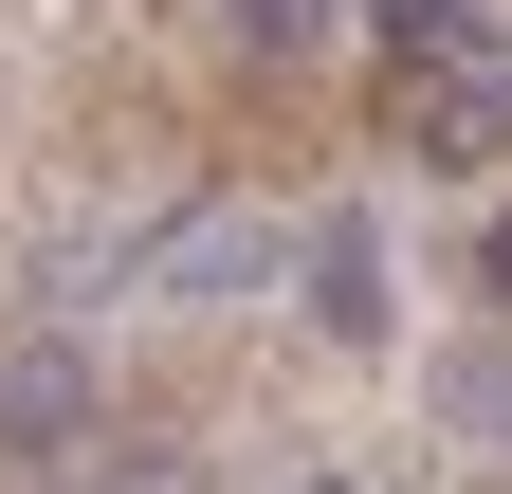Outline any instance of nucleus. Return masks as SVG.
Masks as SVG:
<instances>
[{
	"instance_id": "1",
	"label": "nucleus",
	"mask_w": 512,
	"mask_h": 494,
	"mask_svg": "<svg viewBox=\"0 0 512 494\" xmlns=\"http://www.w3.org/2000/svg\"><path fill=\"white\" fill-rule=\"evenodd\" d=\"M384 129H403V165H439V183H494V165H512V74H458V92H384Z\"/></svg>"
},
{
	"instance_id": "2",
	"label": "nucleus",
	"mask_w": 512,
	"mask_h": 494,
	"mask_svg": "<svg viewBox=\"0 0 512 494\" xmlns=\"http://www.w3.org/2000/svg\"><path fill=\"white\" fill-rule=\"evenodd\" d=\"M384 37V92H458V74H512L494 55V0H366Z\"/></svg>"
},
{
	"instance_id": "3",
	"label": "nucleus",
	"mask_w": 512,
	"mask_h": 494,
	"mask_svg": "<svg viewBox=\"0 0 512 494\" xmlns=\"http://www.w3.org/2000/svg\"><path fill=\"white\" fill-rule=\"evenodd\" d=\"M311 330H330V348H384V330H403V293H384V220H366V202L311 220Z\"/></svg>"
},
{
	"instance_id": "4",
	"label": "nucleus",
	"mask_w": 512,
	"mask_h": 494,
	"mask_svg": "<svg viewBox=\"0 0 512 494\" xmlns=\"http://www.w3.org/2000/svg\"><path fill=\"white\" fill-rule=\"evenodd\" d=\"M74 421H92V366L74 348H19V366H0V458H55Z\"/></svg>"
},
{
	"instance_id": "5",
	"label": "nucleus",
	"mask_w": 512,
	"mask_h": 494,
	"mask_svg": "<svg viewBox=\"0 0 512 494\" xmlns=\"http://www.w3.org/2000/svg\"><path fill=\"white\" fill-rule=\"evenodd\" d=\"M311 37H330V0H220V55H256V74H293Z\"/></svg>"
},
{
	"instance_id": "6",
	"label": "nucleus",
	"mask_w": 512,
	"mask_h": 494,
	"mask_svg": "<svg viewBox=\"0 0 512 494\" xmlns=\"http://www.w3.org/2000/svg\"><path fill=\"white\" fill-rule=\"evenodd\" d=\"M110 494H202V476H183V458H128V476H110Z\"/></svg>"
},
{
	"instance_id": "7",
	"label": "nucleus",
	"mask_w": 512,
	"mask_h": 494,
	"mask_svg": "<svg viewBox=\"0 0 512 494\" xmlns=\"http://www.w3.org/2000/svg\"><path fill=\"white\" fill-rule=\"evenodd\" d=\"M476 275H494V293H512V202H494V220H476Z\"/></svg>"
},
{
	"instance_id": "8",
	"label": "nucleus",
	"mask_w": 512,
	"mask_h": 494,
	"mask_svg": "<svg viewBox=\"0 0 512 494\" xmlns=\"http://www.w3.org/2000/svg\"><path fill=\"white\" fill-rule=\"evenodd\" d=\"M293 494H348V476H293Z\"/></svg>"
}]
</instances>
